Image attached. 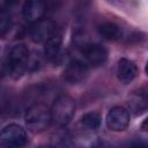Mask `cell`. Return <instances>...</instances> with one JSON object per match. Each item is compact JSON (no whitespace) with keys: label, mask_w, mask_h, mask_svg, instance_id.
Listing matches in <instances>:
<instances>
[{"label":"cell","mask_w":148,"mask_h":148,"mask_svg":"<svg viewBox=\"0 0 148 148\" xmlns=\"http://www.w3.org/2000/svg\"><path fill=\"white\" fill-rule=\"evenodd\" d=\"M25 124L30 132L40 133L45 131L51 121V110L44 104H34L31 105L25 113Z\"/></svg>","instance_id":"6da1fadb"},{"label":"cell","mask_w":148,"mask_h":148,"mask_svg":"<svg viewBox=\"0 0 148 148\" xmlns=\"http://www.w3.org/2000/svg\"><path fill=\"white\" fill-rule=\"evenodd\" d=\"M29 61V50L24 44H17L12 47L6 60L7 73L13 79H18L27 69Z\"/></svg>","instance_id":"7a4b0ae2"},{"label":"cell","mask_w":148,"mask_h":148,"mask_svg":"<svg viewBox=\"0 0 148 148\" xmlns=\"http://www.w3.org/2000/svg\"><path fill=\"white\" fill-rule=\"evenodd\" d=\"M75 114V102L67 95L59 96L51 109V118L58 126H66L71 123Z\"/></svg>","instance_id":"3957f363"},{"label":"cell","mask_w":148,"mask_h":148,"mask_svg":"<svg viewBox=\"0 0 148 148\" xmlns=\"http://www.w3.org/2000/svg\"><path fill=\"white\" fill-rule=\"evenodd\" d=\"M27 141L28 136L24 128L17 124H9L0 132V146L2 147H22Z\"/></svg>","instance_id":"277c9868"},{"label":"cell","mask_w":148,"mask_h":148,"mask_svg":"<svg viewBox=\"0 0 148 148\" xmlns=\"http://www.w3.org/2000/svg\"><path fill=\"white\" fill-rule=\"evenodd\" d=\"M106 126L113 132L125 131L130 125V112L123 106H113L106 114Z\"/></svg>","instance_id":"5b68a950"},{"label":"cell","mask_w":148,"mask_h":148,"mask_svg":"<svg viewBox=\"0 0 148 148\" xmlns=\"http://www.w3.org/2000/svg\"><path fill=\"white\" fill-rule=\"evenodd\" d=\"M89 74V68L86 62L81 60H72L68 62L64 71V80L71 84H77L83 82Z\"/></svg>","instance_id":"8992f818"},{"label":"cell","mask_w":148,"mask_h":148,"mask_svg":"<svg viewBox=\"0 0 148 148\" xmlns=\"http://www.w3.org/2000/svg\"><path fill=\"white\" fill-rule=\"evenodd\" d=\"M57 24L50 18H40L35 22L29 31L30 38L35 43H44L56 30Z\"/></svg>","instance_id":"52a82bcc"},{"label":"cell","mask_w":148,"mask_h":148,"mask_svg":"<svg viewBox=\"0 0 148 148\" xmlns=\"http://www.w3.org/2000/svg\"><path fill=\"white\" fill-rule=\"evenodd\" d=\"M82 54L91 66H102L108 59V50L98 43H86L82 46Z\"/></svg>","instance_id":"ba28073f"},{"label":"cell","mask_w":148,"mask_h":148,"mask_svg":"<svg viewBox=\"0 0 148 148\" xmlns=\"http://www.w3.org/2000/svg\"><path fill=\"white\" fill-rule=\"evenodd\" d=\"M46 12V6L43 0H24L22 7L23 17L31 23L37 22L38 20L43 18Z\"/></svg>","instance_id":"9c48e42d"},{"label":"cell","mask_w":148,"mask_h":148,"mask_svg":"<svg viewBox=\"0 0 148 148\" xmlns=\"http://www.w3.org/2000/svg\"><path fill=\"white\" fill-rule=\"evenodd\" d=\"M138 73H139V71H138V67L134 61L126 59V58H121L118 61L117 77L121 83L127 84V83L132 82L136 77Z\"/></svg>","instance_id":"30bf717a"},{"label":"cell","mask_w":148,"mask_h":148,"mask_svg":"<svg viewBox=\"0 0 148 148\" xmlns=\"http://www.w3.org/2000/svg\"><path fill=\"white\" fill-rule=\"evenodd\" d=\"M62 44V36L59 29H57L45 42H44V54L46 59L49 60H54L61 49Z\"/></svg>","instance_id":"8fae6325"},{"label":"cell","mask_w":148,"mask_h":148,"mask_svg":"<svg viewBox=\"0 0 148 148\" xmlns=\"http://www.w3.org/2000/svg\"><path fill=\"white\" fill-rule=\"evenodd\" d=\"M97 31L99 36H102L104 39H108V40H118L123 37L121 27L111 21L102 22L101 24H98Z\"/></svg>","instance_id":"7c38bea8"},{"label":"cell","mask_w":148,"mask_h":148,"mask_svg":"<svg viewBox=\"0 0 148 148\" xmlns=\"http://www.w3.org/2000/svg\"><path fill=\"white\" fill-rule=\"evenodd\" d=\"M81 125L88 130H97L101 125V117L96 112H88L84 113L80 119Z\"/></svg>","instance_id":"4fadbf2b"},{"label":"cell","mask_w":148,"mask_h":148,"mask_svg":"<svg viewBox=\"0 0 148 148\" xmlns=\"http://www.w3.org/2000/svg\"><path fill=\"white\" fill-rule=\"evenodd\" d=\"M10 28V17L3 10L0 9V37L5 36Z\"/></svg>","instance_id":"5bb4252c"},{"label":"cell","mask_w":148,"mask_h":148,"mask_svg":"<svg viewBox=\"0 0 148 148\" xmlns=\"http://www.w3.org/2000/svg\"><path fill=\"white\" fill-rule=\"evenodd\" d=\"M59 1H60V0H43V2H44L45 6H46V9H47V8H56V7L58 6Z\"/></svg>","instance_id":"9a60e30c"},{"label":"cell","mask_w":148,"mask_h":148,"mask_svg":"<svg viewBox=\"0 0 148 148\" xmlns=\"http://www.w3.org/2000/svg\"><path fill=\"white\" fill-rule=\"evenodd\" d=\"M9 2H10V0H0V9L6 8Z\"/></svg>","instance_id":"2e32d148"},{"label":"cell","mask_w":148,"mask_h":148,"mask_svg":"<svg viewBox=\"0 0 148 148\" xmlns=\"http://www.w3.org/2000/svg\"><path fill=\"white\" fill-rule=\"evenodd\" d=\"M106 1L112 5H119V2H120V0H106Z\"/></svg>","instance_id":"e0dca14e"}]
</instances>
